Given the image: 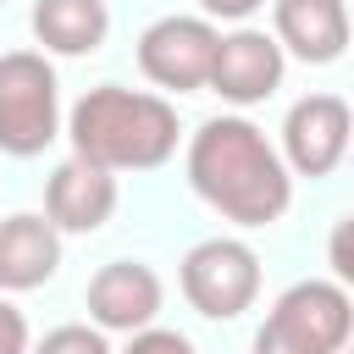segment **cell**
<instances>
[{"instance_id":"6","label":"cell","mask_w":354,"mask_h":354,"mask_svg":"<svg viewBox=\"0 0 354 354\" xmlns=\"http://www.w3.org/2000/svg\"><path fill=\"white\" fill-rule=\"evenodd\" d=\"M348 133H354V116L343 94H304L282 122V166L299 177H326L343 166Z\"/></svg>"},{"instance_id":"8","label":"cell","mask_w":354,"mask_h":354,"mask_svg":"<svg viewBox=\"0 0 354 354\" xmlns=\"http://www.w3.org/2000/svg\"><path fill=\"white\" fill-rule=\"evenodd\" d=\"M282 72H288V55L277 50L271 33L260 28H232L216 39V55H210V77L205 88L221 94L227 105H260L282 88Z\"/></svg>"},{"instance_id":"3","label":"cell","mask_w":354,"mask_h":354,"mask_svg":"<svg viewBox=\"0 0 354 354\" xmlns=\"http://www.w3.org/2000/svg\"><path fill=\"white\" fill-rule=\"evenodd\" d=\"M61 133V83L44 50H6L0 55V149L39 155Z\"/></svg>"},{"instance_id":"10","label":"cell","mask_w":354,"mask_h":354,"mask_svg":"<svg viewBox=\"0 0 354 354\" xmlns=\"http://www.w3.org/2000/svg\"><path fill=\"white\" fill-rule=\"evenodd\" d=\"M116 210V177L83 155H66L44 188V221L55 232H100Z\"/></svg>"},{"instance_id":"15","label":"cell","mask_w":354,"mask_h":354,"mask_svg":"<svg viewBox=\"0 0 354 354\" xmlns=\"http://www.w3.org/2000/svg\"><path fill=\"white\" fill-rule=\"evenodd\" d=\"M122 354H199V348H194L183 332H171V326H144V332L127 337Z\"/></svg>"},{"instance_id":"18","label":"cell","mask_w":354,"mask_h":354,"mask_svg":"<svg viewBox=\"0 0 354 354\" xmlns=\"http://www.w3.org/2000/svg\"><path fill=\"white\" fill-rule=\"evenodd\" d=\"M254 354H315V348H304V343H293V337L260 326V332H254Z\"/></svg>"},{"instance_id":"11","label":"cell","mask_w":354,"mask_h":354,"mask_svg":"<svg viewBox=\"0 0 354 354\" xmlns=\"http://www.w3.org/2000/svg\"><path fill=\"white\" fill-rule=\"evenodd\" d=\"M271 39L282 55L310 66H332L348 50V6L343 0H271Z\"/></svg>"},{"instance_id":"12","label":"cell","mask_w":354,"mask_h":354,"mask_svg":"<svg viewBox=\"0 0 354 354\" xmlns=\"http://www.w3.org/2000/svg\"><path fill=\"white\" fill-rule=\"evenodd\" d=\"M61 266V232L33 216V210H17L0 221V288L6 293H28V288H44Z\"/></svg>"},{"instance_id":"16","label":"cell","mask_w":354,"mask_h":354,"mask_svg":"<svg viewBox=\"0 0 354 354\" xmlns=\"http://www.w3.org/2000/svg\"><path fill=\"white\" fill-rule=\"evenodd\" d=\"M0 354H28V315L0 299Z\"/></svg>"},{"instance_id":"7","label":"cell","mask_w":354,"mask_h":354,"mask_svg":"<svg viewBox=\"0 0 354 354\" xmlns=\"http://www.w3.org/2000/svg\"><path fill=\"white\" fill-rule=\"evenodd\" d=\"M271 332L315 348V354H343L348 348V326H354V299L343 282H326V277H310V282H293L271 315H266Z\"/></svg>"},{"instance_id":"13","label":"cell","mask_w":354,"mask_h":354,"mask_svg":"<svg viewBox=\"0 0 354 354\" xmlns=\"http://www.w3.org/2000/svg\"><path fill=\"white\" fill-rule=\"evenodd\" d=\"M33 39L50 55H94L111 33L105 0H33Z\"/></svg>"},{"instance_id":"5","label":"cell","mask_w":354,"mask_h":354,"mask_svg":"<svg viewBox=\"0 0 354 354\" xmlns=\"http://www.w3.org/2000/svg\"><path fill=\"white\" fill-rule=\"evenodd\" d=\"M216 22L205 17H160L138 33V72L155 88H177L194 94L210 77V55H216Z\"/></svg>"},{"instance_id":"20","label":"cell","mask_w":354,"mask_h":354,"mask_svg":"<svg viewBox=\"0 0 354 354\" xmlns=\"http://www.w3.org/2000/svg\"><path fill=\"white\" fill-rule=\"evenodd\" d=\"M0 6H6V0H0Z\"/></svg>"},{"instance_id":"19","label":"cell","mask_w":354,"mask_h":354,"mask_svg":"<svg viewBox=\"0 0 354 354\" xmlns=\"http://www.w3.org/2000/svg\"><path fill=\"white\" fill-rule=\"evenodd\" d=\"M332 271H337V282L354 277V266H348V221H337V232H332Z\"/></svg>"},{"instance_id":"2","label":"cell","mask_w":354,"mask_h":354,"mask_svg":"<svg viewBox=\"0 0 354 354\" xmlns=\"http://www.w3.org/2000/svg\"><path fill=\"white\" fill-rule=\"evenodd\" d=\"M66 138H72V155L105 166L111 177L116 171H155L177 155V111L160 94L100 83L72 105Z\"/></svg>"},{"instance_id":"4","label":"cell","mask_w":354,"mask_h":354,"mask_svg":"<svg viewBox=\"0 0 354 354\" xmlns=\"http://www.w3.org/2000/svg\"><path fill=\"white\" fill-rule=\"evenodd\" d=\"M183 299L210 321H238L260 299V254L243 238H205L183 254Z\"/></svg>"},{"instance_id":"14","label":"cell","mask_w":354,"mask_h":354,"mask_svg":"<svg viewBox=\"0 0 354 354\" xmlns=\"http://www.w3.org/2000/svg\"><path fill=\"white\" fill-rule=\"evenodd\" d=\"M28 354H116L111 348V337L100 332V326H83V321H72V326H55V332H44Z\"/></svg>"},{"instance_id":"1","label":"cell","mask_w":354,"mask_h":354,"mask_svg":"<svg viewBox=\"0 0 354 354\" xmlns=\"http://www.w3.org/2000/svg\"><path fill=\"white\" fill-rule=\"evenodd\" d=\"M188 188L238 227H271L293 205V171L249 116H210L188 138Z\"/></svg>"},{"instance_id":"17","label":"cell","mask_w":354,"mask_h":354,"mask_svg":"<svg viewBox=\"0 0 354 354\" xmlns=\"http://www.w3.org/2000/svg\"><path fill=\"white\" fill-rule=\"evenodd\" d=\"M266 0H199V11H205V22H243V17H254Z\"/></svg>"},{"instance_id":"9","label":"cell","mask_w":354,"mask_h":354,"mask_svg":"<svg viewBox=\"0 0 354 354\" xmlns=\"http://www.w3.org/2000/svg\"><path fill=\"white\" fill-rule=\"evenodd\" d=\"M83 299H88V321L100 332L133 337V332L155 326V315L166 304V288H160L155 266H144V260H111V266H100L88 277V293Z\"/></svg>"}]
</instances>
